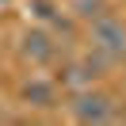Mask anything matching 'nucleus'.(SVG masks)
I'll return each mask as SVG.
<instances>
[{
	"label": "nucleus",
	"mask_w": 126,
	"mask_h": 126,
	"mask_svg": "<svg viewBox=\"0 0 126 126\" xmlns=\"http://www.w3.org/2000/svg\"><path fill=\"white\" fill-rule=\"evenodd\" d=\"M65 111H69L73 122H118V118H126V111H118V99L107 92V88L92 84V88H80V92H69V99H65Z\"/></svg>",
	"instance_id": "obj_1"
},
{
	"label": "nucleus",
	"mask_w": 126,
	"mask_h": 126,
	"mask_svg": "<svg viewBox=\"0 0 126 126\" xmlns=\"http://www.w3.org/2000/svg\"><path fill=\"white\" fill-rule=\"evenodd\" d=\"M107 69H111V61L88 46L84 54H69V57H61V61H57V69H54V77H57V84H61V92L69 95V92H80V88L99 84V80L107 77Z\"/></svg>",
	"instance_id": "obj_2"
},
{
	"label": "nucleus",
	"mask_w": 126,
	"mask_h": 126,
	"mask_svg": "<svg viewBox=\"0 0 126 126\" xmlns=\"http://www.w3.org/2000/svg\"><path fill=\"white\" fill-rule=\"evenodd\" d=\"M16 54L23 65H31V69H50V65L57 61V54H61V42L54 38V31L42 23H31L19 31V42H16Z\"/></svg>",
	"instance_id": "obj_3"
},
{
	"label": "nucleus",
	"mask_w": 126,
	"mask_h": 126,
	"mask_svg": "<svg viewBox=\"0 0 126 126\" xmlns=\"http://www.w3.org/2000/svg\"><path fill=\"white\" fill-rule=\"evenodd\" d=\"M88 46H92L95 54H103L111 65L126 61V19L115 16V12L92 19V23H88Z\"/></svg>",
	"instance_id": "obj_4"
},
{
	"label": "nucleus",
	"mask_w": 126,
	"mask_h": 126,
	"mask_svg": "<svg viewBox=\"0 0 126 126\" xmlns=\"http://www.w3.org/2000/svg\"><path fill=\"white\" fill-rule=\"evenodd\" d=\"M19 103L31 111H54L61 107V84H57L54 73H31V77H23V84H19Z\"/></svg>",
	"instance_id": "obj_5"
},
{
	"label": "nucleus",
	"mask_w": 126,
	"mask_h": 126,
	"mask_svg": "<svg viewBox=\"0 0 126 126\" xmlns=\"http://www.w3.org/2000/svg\"><path fill=\"white\" fill-rule=\"evenodd\" d=\"M65 8H69L73 19H80V27H88L92 19L111 12V0H65Z\"/></svg>",
	"instance_id": "obj_6"
},
{
	"label": "nucleus",
	"mask_w": 126,
	"mask_h": 126,
	"mask_svg": "<svg viewBox=\"0 0 126 126\" xmlns=\"http://www.w3.org/2000/svg\"><path fill=\"white\" fill-rule=\"evenodd\" d=\"M27 12H31L34 23L50 27V23H54V16L61 12V0H27Z\"/></svg>",
	"instance_id": "obj_7"
},
{
	"label": "nucleus",
	"mask_w": 126,
	"mask_h": 126,
	"mask_svg": "<svg viewBox=\"0 0 126 126\" xmlns=\"http://www.w3.org/2000/svg\"><path fill=\"white\" fill-rule=\"evenodd\" d=\"M12 4H16V0H0V12H8V8H12Z\"/></svg>",
	"instance_id": "obj_8"
}]
</instances>
